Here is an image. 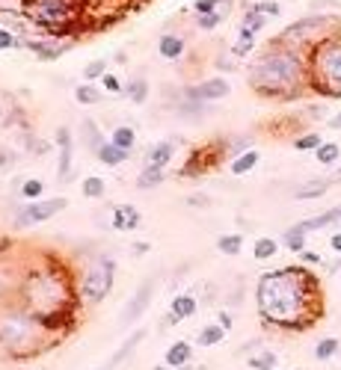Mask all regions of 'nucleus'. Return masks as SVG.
<instances>
[{"label": "nucleus", "mask_w": 341, "mask_h": 370, "mask_svg": "<svg viewBox=\"0 0 341 370\" xmlns=\"http://www.w3.org/2000/svg\"><path fill=\"white\" fill-rule=\"evenodd\" d=\"M255 305L264 323L279 329L303 332L320 317V281L308 267H285L264 272L255 284Z\"/></svg>", "instance_id": "1"}, {"label": "nucleus", "mask_w": 341, "mask_h": 370, "mask_svg": "<svg viewBox=\"0 0 341 370\" xmlns=\"http://www.w3.org/2000/svg\"><path fill=\"white\" fill-rule=\"evenodd\" d=\"M320 142H324V140H320L317 133H303V136H297V140H294V148H297V151H317Z\"/></svg>", "instance_id": "38"}, {"label": "nucleus", "mask_w": 341, "mask_h": 370, "mask_svg": "<svg viewBox=\"0 0 341 370\" xmlns=\"http://www.w3.org/2000/svg\"><path fill=\"white\" fill-rule=\"evenodd\" d=\"M246 80L261 98H299L308 89L306 54L270 41L267 50L255 57L250 71H246Z\"/></svg>", "instance_id": "2"}, {"label": "nucleus", "mask_w": 341, "mask_h": 370, "mask_svg": "<svg viewBox=\"0 0 341 370\" xmlns=\"http://www.w3.org/2000/svg\"><path fill=\"white\" fill-rule=\"evenodd\" d=\"M220 326H225V329H232V314H229V311H220Z\"/></svg>", "instance_id": "50"}, {"label": "nucleus", "mask_w": 341, "mask_h": 370, "mask_svg": "<svg viewBox=\"0 0 341 370\" xmlns=\"http://www.w3.org/2000/svg\"><path fill=\"white\" fill-rule=\"evenodd\" d=\"M308 66V89L324 98H341V30L320 39L306 54Z\"/></svg>", "instance_id": "4"}, {"label": "nucleus", "mask_w": 341, "mask_h": 370, "mask_svg": "<svg viewBox=\"0 0 341 370\" xmlns=\"http://www.w3.org/2000/svg\"><path fill=\"white\" fill-rule=\"evenodd\" d=\"M104 189H107V184H104V178H98V175H89L84 181V196L86 198H104Z\"/></svg>", "instance_id": "36"}, {"label": "nucleus", "mask_w": 341, "mask_h": 370, "mask_svg": "<svg viewBox=\"0 0 341 370\" xmlns=\"http://www.w3.org/2000/svg\"><path fill=\"white\" fill-rule=\"evenodd\" d=\"M338 346H341L338 337H320L317 346H315V358H317V362H329V358L338 353Z\"/></svg>", "instance_id": "33"}, {"label": "nucleus", "mask_w": 341, "mask_h": 370, "mask_svg": "<svg viewBox=\"0 0 341 370\" xmlns=\"http://www.w3.org/2000/svg\"><path fill=\"white\" fill-rule=\"evenodd\" d=\"M225 332H229L225 326H220V323H208L199 335H196V344H199V346H216V344H223Z\"/></svg>", "instance_id": "27"}, {"label": "nucleus", "mask_w": 341, "mask_h": 370, "mask_svg": "<svg viewBox=\"0 0 341 370\" xmlns=\"http://www.w3.org/2000/svg\"><path fill=\"white\" fill-rule=\"evenodd\" d=\"M229 95H232V83L225 77H208L187 89L190 101H223V98H229Z\"/></svg>", "instance_id": "11"}, {"label": "nucleus", "mask_w": 341, "mask_h": 370, "mask_svg": "<svg viewBox=\"0 0 341 370\" xmlns=\"http://www.w3.org/2000/svg\"><path fill=\"white\" fill-rule=\"evenodd\" d=\"M320 6H333V9H341L338 0H312V12H317Z\"/></svg>", "instance_id": "48"}, {"label": "nucleus", "mask_w": 341, "mask_h": 370, "mask_svg": "<svg viewBox=\"0 0 341 370\" xmlns=\"http://www.w3.org/2000/svg\"><path fill=\"white\" fill-rule=\"evenodd\" d=\"M329 128H333V131H341V110L333 115V119H329Z\"/></svg>", "instance_id": "51"}, {"label": "nucleus", "mask_w": 341, "mask_h": 370, "mask_svg": "<svg viewBox=\"0 0 341 370\" xmlns=\"http://www.w3.org/2000/svg\"><path fill=\"white\" fill-rule=\"evenodd\" d=\"M110 142H116L119 148H125V151H131V148L137 145V131H133V128H128V124H122V128H116V131H113Z\"/></svg>", "instance_id": "32"}, {"label": "nucleus", "mask_w": 341, "mask_h": 370, "mask_svg": "<svg viewBox=\"0 0 341 370\" xmlns=\"http://www.w3.org/2000/svg\"><path fill=\"white\" fill-rule=\"evenodd\" d=\"M338 154H341L338 142H320V148L315 151V157H317L320 166H333V163L338 160Z\"/></svg>", "instance_id": "34"}, {"label": "nucleus", "mask_w": 341, "mask_h": 370, "mask_svg": "<svg viewBox=\"0 0 341 370\" xmlns=\"http://www.w3.org/2000/svg\"><path fill=\"white\" fill-rule=\"evenodd\" d=\"M338 178H341V169H338V175H335V181H338Z\"/></svg>", "instance_id": "52"}, {"label": "nucleus", "mask_w": 341, "mask_h": 370, "mask_svg": "<svg viewBox=\"0 0 341 370\" xmlns=\"http://www.w3.org/2000/svg\"><path fill=\"white\" fill-rule=\"evenodd\" d=\"M264 24H267V15H261L258 9H246L243 12V21H241V27H237V36H250V39H255L258 33L264 30Z\"/></svg>", "instance_id": "17"}, {"label": "nucleus", "mask_w": 341, "mask_h": 370, "mask_svg": "<svg viewBox=\"0 0 341 370\" xmlns=\"http://www.w3.org/2000/svg\"><path fill=\"white\" fill-rule=\"evenodd\" d=\"M42 189H45V184L39 181V178H27V181L21 184V193H24L27 198H33V202H39V198H42Z\"/></svg>", "instance_id": "40"}, {"label": "nucleus", "mask_w": 341, "mask_h": 370, "mask_svg": "<svg viewBox=\"0 0 341 370\" xmlns=\"http://www.w3.org/2000/svg\"><path fill=\"white\" fill-rule=\"evenodd\" d=\"M151 296H154V276H149L137 290L131 293V299L125 302V311L119 314V323H122V326H133V323H137L140 317L149 311Z\"/></svg>", "instance_id": "10"}, {"label": "nucleus", "mask_w": 341, "mask_h": 370, "mask_svg": "<svg viewBox=\"0 0 341 370\" xmlns=\"http://www.w3.org/2000/svg\"><path fill=\"white\" fill-rule=\"evenodd\" d=\"M163 178H167V169L146 163V166H142V172L137 175V187H140V189H151V187H158Z\"/></svg>", "instance_id": "25"}, {"label": "nucleus", "mask_w": 341, "mask_h": 370, "mask_svg": "<svg viewBox=\"0 0 341 370\" xmlns=\"http://www.w3.org/2000/svg\"><path fill=\"white\" fill-rule=\"evenodd\" d=\"M57 148H59L57 178L59 181H68L71 178V163H75V136H71L68 128H57Z\"/></svg>", "instance_id": "12"}, {"label": "nucleus", "mask_w": 341, "mask_h": 370, "mask_svg": "<svg viewBox=\"0 0 341 370\" xmlns=\"http://www.w3.org/2000/svg\"><path fill=\"white\" fill-rule=\"evenodd\" d=\"M329 249L338 252V255H341V231H335V234L329 237Z\"/></svg>", "instance_id": "49"}, {"label": "nucleus", "mask_w": 341, "mask_h": 370, "mask_svg": "<svg viewBox=\"0 0 341 370\" xmlns=\"http://www.w3.org/2000/svg\"><path fill=\"white\" fill-rule=\"evenodd\" d=\"M27 48L33 50V54L39 57V59H57V57H63L66 50H68V45L66 41H57V39H48V41H27Z\"/></svg>", "instance_id": "16"}, {"label": "nucleus", "mask_w": 341, "mask_h": 370, "mask_svg": "<svg viewBox=\"0 0 341 370\" xmlns=\"http://www.w3.org/2000/svg\"><path fill=\"white\" fill-rule=\"evenodd\" d=\"M107 74V59H92L86 62V68H84V80L92 83V80H101Z\"/></svg>", "instance_id": "37"}, {"label": "nucleus", "mask_w": 341, "mask_h": 370, "mask_svg": "<svg viewBox=\"0 0 341 370\" xmlns=\"http://www.w3.org/2000/svg\"><path fill=\"white\" fill-rule=\"evenodd\" d=\"M252 48H255V39H250V36H237V41L232 45V57H250L252 54Z\"/></svg>", "instance_id": "39"}, {"label": "nucleus", "mask_w": 341, "mask_h": 370, "mask_svg": "<svg viewBox=\"0 0 341 370\" xmlns=\"http://www.w3.org/2000/svg\"><path fill=\"white\" fill-rule=\"evenodd\" d=\"M172 154H175V142H169V140H167V142H154V145L149 148V154H146V163L167 169L169 160H172Z\"/></svg>", "instance_id": "22"}, {"label": "nucleus", "mask_w": 341, "mask_h": 370, "mask_svg": "<svg viewBox=\"0 0 341 370\" xmlns=\"http://www.w3.org/2000/svg\"><path fill=\"white\" fill-rule=\"evenodd\" d=\"M80 133H84V142H86V148H89L92 154H95L98 148L107 142V140H104V133L98 131V124L92 122V119H84V122H80Z\"/></svg>", "instance_id": "23"}, {"label": "nucleus", "mask_w": 341, "mask_h": 370, "mask_svg": "<svg viewBox=\"0 0 341 370\" xmlns=\"http://www.w3.org/2000/svg\"><path fill=\"white\" fill-rule=\"evenodd\" d=\"M299 261H303L306 267H317L320 255H317V252H312V249H303V252H299Z\"/></svg>", "instance_id": "47"}, {"label": "nucleus", "mask_w": 341, "mask_h": 370, "mask_svg": "<svg viewBox=\"0 0 341 370\" xmlns=\"http://www.w3.org/2000/svg\"><path fill=\"white\" fill-rule=\"evenodd\" d=\"M279 252V243L273 240V237H258L255 240V246H252V255H255V261H270L273 255Z\"/></svg>", "instance_id": "30"}, {"label": "nucleus", "mask_w": 341, "mask_h": 370, "mask_svg": "<svg viewBox=\"0 0 341 370\" xmlns=\"http://www.w3.org/2000/svg\"><path fill=\"white\" fill-rule=\"evenodd\" d=\"M258 160H261V154L255 151V148H250V151H243V154H237L232 157V175H246V172H252V169L258 166Z\"/></svg>", "instance_id": "24"}, {"label": "nucleus", "mask_w": 341, "mask_h": 370, "mask_svg": "<svg viewBox=\"0 0 341 370\" xmlns=\"http://www.w3.org/2000/svg\"><path fill=\"white\" fill-rule=\"evenodd\" d=\"M250 367H252V370H273V367H276V355H273V353L255 355V358H250Z\"/></svg>", "instance_id": "43"}, {"label": "nucleus", "mask_w": 341, "mask_h": 370, "mask_svg": "<svg viewBox=\"0 0 341 370\" xmlns=\"http://www.w3.org/2000/svg\"><path fill=\"white\" fill-rule=\"evenodd\" d=\"M216 249H220L223 255H241L243 237L241 234H220V237H216Z\"/></svg>", "instance_id": "31"}, {"label": "nucleus", "mask_w": 341, "mask_h": 370, "mask_svg": "<svg viewBox=\"0 0 341 370\" xmlns=\"http://www.w3.org/2000/svg\"><path fill=\"white\" fill-rule=\"evenodd\" d=\"M75 98H77V104H84V107H89V104H98L101 101V92L92 86V83H80V86L75 89Z\"/></svg>", "instance_id": "35"}, {"label": "nucleus", "mask_w": 341, "mask_h": 370, "mask_svg": "<svg viewBox=\"0 0 341 370\" xmlns=\"http://www.w3.org/2000/svg\"><path fill=\"white\" fill-rule=\"evenodd\" d=\"M68 207V202L66 198H39V202H33V205H27V207H21L15 214V219H12V225L15 228H30V225H39V222H48V219H54L57 214H63V210Z\"/></svg>", "instance_id": "9"}, {"label": "nucleus", "mask_w": 341, "mask_h": 370, "mask_svg": "<svg viewBox=\"0 0 341 370\" xmlns=\"http://www.w3.org/2000/svg\"><path fill=\"white\" fill-rule=\"evenodd\" d=\"M220 3H225V0H196L193 9H196V15H208V12H216Z\"/></svg>", "instance_id": "45"}, {"label": "nucleus", "mask_w": 341, "mask_h": 370, "mask_svg": "<svg viewBox=\"0 0 341 370\" xmlns=\"http://www.w3.org/2000/svg\"><path fill=\"white\" fill-rule=\"evenodd\" d=\"M45 329L27 308L24 311H3L0 314V346L15 358H27L39 353Z\"/></svg>", "instance_id": "5"}, {"label": "nucleus", "mask_w": 341, "mask_h": 370, "mask_svg": "<svg viewBox=\"0 0 341 370\" xmlns=\"http://www.w3.org/2000/svg\"><path fill=\"white\" fill-rule=\"evenodd\" d=\"M21 302L24 308L42 320L57 311H71V281L68 272L57 267L36 270L24 284H21Z\"/></svg>", "instance_id": "3"}, {"label": "nucleus", "mask_w": 341, "mask_h": 370, "mask_svg": "<svg viewBox=\"0 0 341 370\" xmlns=\"http://www.w3.org/2000/svg\"><path fill=\"white\" fill-rule=\"evenodd\" d=\"M190 353H193V346L187 341H175L167 350V367H184L190 362Z\"/></svg>", "instance_id": "26"}, {"label": "nucleus", "mask_w": 341, "mask_h": 370, "mask_svg": "<svg viewBox=\"0 0 341 370\" xmlns=\"http://www.w3.org/2000/svg\"><path fill=\"white\" fill-rule=\"evenodd\" d=\"M223 18H225V12H220V9H216V12L199 15V21H196V24H199V30H216V27L223 24Z\"/></svg>", "instance_id": "41"}, {"label": "nucleus", "mask_w": 341, "mask_h": 370, "mask_svg": "<svg viewBox=\"0 0 341 370\" xmlns=\"http://www.w3.org/2000/svg\"><path fill=\"white\" fill-rule=\"evenodd\" d=\"M15 36L12 33H9V30L6 27H0V50H9V48H15Z\"/></svg>", "instance_id": "46"}, {"label": "nucleus", "mask_w": 341, "mask_h": 370, "mask_svg": "<svg viewBox=\"0 0 341 370\" xmlns=\"http://www.w3.org/2000/svg\"><path fill=\"white\" fill-rule=\"evenodd\" d=\"M184 50H187V41L175 33L160 36V41H158V54L163 59H178V57H184Z\"/></svg>", "instance_id": "20"}, {"label": "nucleus", "mask_w": 341, "mask_h": 370, "mask_svg": "<svg viewBox=\"0 0 341 370\" xmlns=\"http://www.w3.org/2000/svg\"><path fill=\"white\" fill-rule=\"evenodd\" d=\"M95 157H98V160L101 163H104V166H122V163H128V157H131V151H125V148H119L116 142H104V145H101L98 148V151H95Z\"/></svg>", "instance_id": "19"}, {"label": "nucleus", "mask_w": 341, "mask_h": 370, "mask_svg": "<svg viewBox=\"0 0 341 370\" xmlns=\"http://www.w3.org/2000/svg\"><path fill=\"white\" fill-rule=\"evenodd\" d=\"M335 30H341L338 18L324 15V12H312V15L294 21V24H288L282 33L273 39V45H285L291 50H299V54H308V50H312L320 39L333 36Z\"/></svg>", "instance_id": "6"}, {"label": "nucleus", "mask_w": 341, "mask_h": 370, "mask_svg": "<svg viewBox=\"0 0 341 370\" xmlns=\"http://www.w3.org/2000/svg\"><path fill=\"white\" fill-rule=\"evenodd\" d=\"M142 341H146V329H137V332H131V335L125 337V341H122V346H119V350H116V353H113V355L107 358L104 370H116V367H119L122 362H125V358H128L133 350H137V346H140Z\"/></svg>", "instance_id": "14"}, {"label": "nucleus", "mask_w": 341, "mask_h": 370, "mask_svg": "<svg viewBox=\"0 0 341 370\" xmlns=\"http://www.w3.org/2000/svg\"><path fill=\"white\" fill-rule=\"evenodd\" d=\"M113 279H116V261L110 258H92L86 263V270L80 272L77 279V299L80 305H98L107 299V293L113 288Z\"/></svg>", "instance_id": "7"}, {"label": "nucleus", "mask_w": 341, "mask_h": 370, "mask_svg": "<svg viewBox=\"0 0 341 370\" xmlns=\"http://www.w3.org/2000/svg\"><path fill=\"white\" fill-rule=\"evenodd\" d=\"M333 181H335V175L333 178H315V181H308V184L299 187L294 193V198H297V202H306V198H320L329 187H333Z\"/></svg>", "instance_id": "21"}, {"label": "nucleus", "mask_w": 341, "mask_h": 370, "mask_svg": "<svg viewBox=\"0 0 341 370\" xmlns=\"http://www.w3.org/2000/svg\"><path fill=\"white\" fill-rule=\"evenodd\" d=\"M196 308H199V302H196L193 293H181L172 299V308H169V317L167 323H181V320H190V317L196 314Z\"/></svg>", "instance_id": "15"}, {"label": "nucleus", "mask_w": 341, "mask_h": 370, "mask_svg": "<svg viewBox=\"0 0 341 370\" xmlns=\"http://www.w3.org/2000/svg\"><path fill=\"white\" fill-rule=\"evenodd\" d=\"M154 370H163V367H160V364H158V367H154Z\"/></svg>", "instance_id": "53"}, {"label": "nucleus", "mask_w": 341, "mask_h": 370, "mask_svg": "<svg viewBox=\"0 0 341 370\" xmlns=\"http://www.w3.org/2000/svg\"><path fill=\"white\" fill-rule=\"evenodd\" d=\"M101 86H104L107 92H113V95L125 92V83H122V80H119V77H116V74H113V71H107L104 77H101Z\"/></svg>", "instance_id": "44"}, {"label": "nucleus", "mask_w": 341, "mask_h": 370, "mask_svg": "<svg viewBox=\"0 0 341 370\" xmlns=\"http://www.w3.org/2000/svg\"><path fill=\"white\" fill-rule=\"evenodd\" d=\"M125 98L131 101V104H146L149 101V80L146 77H131V83L125 86Z\"/></svg>", "instance_id": "28"}, {"label": "nucleus", "mask_w": 341, "mask_h": 370, "mask_svg": "<svg viewBox=\"0 0 341 370\" xmlns=\"http://www.w3.org/2000/svg\"><path fill=\"white\" fill-rule=\"evenodd\" d=\"M27 15L50 33H63L77 21V0H30Z\"/></svg>", "instance_id": "8"}, {"label": "nucleus", "mask_w": 341, "mask_h": 370, "mask_svg": "<svg viewBox=\"0 0 341 370\" xmlns=\"http://www.w3.org/2000/svg\"><path fill=\"white\" fill-rule=\"evenodd\" d=\"M335 222H341V205L329 207V210H324V214H317L312 219H303V222H299V228H303V231H320V228L335 225Z\"/></svg>", "instance_id": "18"}, {"label": "nucleus", "mask_w": 341, "mask_h": 370, "mask_svg": "<svg viewBox=\"0 0 341 370\" xmlns=\"http://www.w3.org/2000/svg\"><path fill=\"white\" fill-rule=\"evenodd\" d=\"M140 222H142V216L133 205H116L110 210V225L116 231H137Z\"/></svg>", "instance_id": "13"}, {"label": "nucleus", "mask_w": 341, "mask_h": 370, "mask_svg": "<svg viewBox=\"0 0 341 370\" xmlns=\"http://www.w3.org/2000/svg\"><path fill=\"white\" fill-rule=\"evenodd\" d=\"M252 9H258V12L267 15V18H279V15H282V6H279L276 0H258V3H252Z\"/></svg>", "instance_id": "42"}, {"label": "nucleus", "mask_w": 341, "mask_h": 370, "mask_svg": "<svg viewBox=\"0 0 341 370\" xmlns=\"http://www.w3.org/2000/svg\"><path fill=\"white\" fill-rule=\"evenodd\" d=\"M306 234H308V231L299 228V222H297V225H291L285 231V249H291V252H297V255H299V252L306 249V240H308Z\"/></svg>", "instance_id": "29"}]
</instances>
